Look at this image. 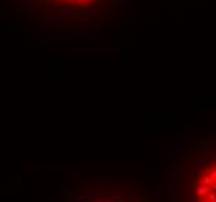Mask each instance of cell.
<instances>
[{
	"instance_id": "obj_5",
	"label": "cell",
	"mask_w": 216,
	"mask_h": 202,
	"mask_svg": "<svg viewBox=\"0 0 216 202\" xmlns=\"http://www.w3.org/2000/svg\"><path fill=\"white\" fill-rule=\"evenodd\" d=\"M132 3V0H121V5H123V10H126L129 5Z\"/></svg>"
},
{
	"instance_id": "obj_11",
	"label": "cell",
	"mask_w": 216,
	"mask_h": 202,
	"mask_svg": "<svg viewBox=\"0 0 216 202\" xmlns=\"http://www.w3.org/2000/svg\"><path fill=\"white\" fill-rule=\"evenodd\" d=\"M2 8H6V0H2Z\"/></svg>"
},
{
	"instance_id": "obj_9",
	"label": "cell",
	"mask_w": 216,
	"mask_h": 202,
	"mask_svg": "<svg viewBox=\"0 0 216 202\" xmlns=\"http://www.w3.org/2000/svg\"><path fill=\"white\" fill-rule=\"evenodd\" d=\"M208 131H210V132H216V126H210Z\"/></svg>"
},
{
	"instance_id": "obj_10",
	"label": "cell",
	"mask_w": 216,
	"mask_h": 202,
	"mask_svg": "<svg viewBox=\"0 0 216 202\" xmlns=\"http://www.w3.org/2000/svg\"><path fill=\"white\" fill-rule=\"evenodd\" d=\"M210 155H211L213 159H216V151H210Z\"/></svg>"
},
{
	"instance_id": "obj_2",
	"label": "cell",
	"mask_w": 216,
	"mask_h": 202,
	"mask_svg": "<svg viewBox=\"0 0 216 202\" xmlns=\"http://www.w3.org/2000/svg\"><path fill=\"white\" fill-rule=\"evenodd\" d=\"M194 149H196V154H197L199 157H205V155H208L210 151H211V149H210V145H197Z\"/></svg>"
},
{
	"instance_id": "obj_14",
	"label": "cell",
	"mask_w": 216,
	"mask_h": 202,
	"mask_svg": "<svg viewBox=\"0 0 216 202\" xmlns=\"http://www.w3.org/2000/svg\"><path fill=\"white\" fill-rule=\"evenodd\" d=\"M214 170H216V167H214Z\"/></svg>"
},
{
	"instance_id": "obj_12",
	"label": "cell",
	"mask_w": 216,
	"mask_h": 202,
	"mask_svg": "<svg viewBox=\"0 0 216 202\" xmlns=\"http://www.w3.org/2000/svg\"><path fill=\"white\" fill-rule=\"evenodd\" d=\"M199 202H208L207 199H204V197H199Z\"/></svg>"
},
{
	"instance_id": "obj_13",
	"label": "cell",
	"mask_w": 216,
	"mask_h": 202,
	"mask_svg": "<svg viewBox=\"0 0 216 202\" xmlns=\"http://www.w3.org/2000/svg\"><path fill=\"white\" fill-rule=\"evenodd\" d=\"M55 2H65V0H55Z\"/></svg>"
},
{
	"instance_id": "obj_8",
	"label": "cell",
	"mask_w": 216,
	"mask_h": 202,
	"mask_svg": "<svg viewBox=\"0 0 216 202\" xmlns=\"http://www.w3.org/2000/svg\"><path fill=\"white\" fill-rule=\"evenodd\" d=\"M75 2H79V3H81V2H87V3H93V2H95V0H75Z\"/></svg>"
},
{
	"instance_id": "obj_1",
	"label": "cell",
	"mask_w": 216,
	"mask_h": 202,
	"mask_svg": "<svg viewBox=\"0 0 216 202\" xmlns=\"http://www.w3.org/2000/svg\"><path fill=\"white\" fill-rule=\"evenodd\" d=\"M59 16L61 17H78V19L84 17L82 13H79V11H76L73 8H62V10H59Z\"/></svg>"
},
{
	"instance_id": "obj_7",
	"label": "cell",
	"mask_w": 216,
	"mask_h": 202,
	"mask_svg": "<svg viewBox=\"0 0 216 202\" xmlns=\"http://www.w3.org/2000/svg\"><path fill=\"white\" fill-rule=\"evenodd\" d=\"M208 202H216V194L214 193H208Z\"/></svg>"
},
{
	"instance_id": "obj_4",
	"label": "cell",
	"mask_w": 216,
	"mask_h": 202,
	"mask_svg": "<svg viewBox=\"0 0 216 202\" xmlns=\"http://www.w3.org/2000/svg\"><path fill=\"white\" fill-rule=\"evenodd\" d=\"M97 11H98V10H97L95 6H92V8H89L87 11H85V16H93V14H97Z\"/></svg>"
},
{
	"instance_id": "obj_3",
	"label": "cell",
	"mask_w": 216,
	"mask_h": 202,
	"mask_svg": "<svg viewBox=\"0 0 216 202\" xmlns=\"http://www.w3.org/2000/svg\"><path fill=\"white\" fill-rule=\"evenodd\" d=\"M210 193V187L208 185H204V183H197L196 185V196L199 197H204Z\"/></svg>"
},
{
	"instance_id": "obj_6",
	"label": "cell",
	"mask_w": 216,
	"mask_h": 202,
	"mask_svg": "<svg viewBox=\"0 0 216 202\" xmlns=\"http://www.w3.org/2000/svg\"><path fill=\"white\" fill-rule=\"evenodd\" d=\"M187 145H188V146H191V148H196V146H197V143L194 142V137H191V138L187 142Z\"/></svg>"
}]
</instances>
